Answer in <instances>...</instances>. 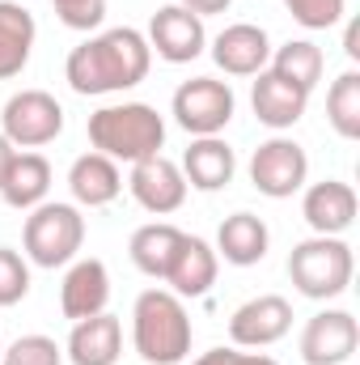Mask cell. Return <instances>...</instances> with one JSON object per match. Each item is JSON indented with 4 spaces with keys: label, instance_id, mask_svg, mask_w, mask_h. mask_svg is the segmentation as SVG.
<instances>
[{
    "label": "cell",
    "instance_id": "cell-1",
    "mask_svg": "<svg viewBox=\"0 0 360 365\" xmlns=\"http://www.w3.org/2000/svg\"><path fill=\"white\" fill-rule=\"evenodd\" d=\"M149 68H153L149 38L132 26H110L68 51L64 81L81 98H106V93L136 90L149 77Z\"/></svg>",
    "mask_w": 360,
    "mask_h": 365
},
{
    "label": "cell",
    "instance_id": "cell-2",
    "mask_svg": "<svg viewBox=\"0 0 360 365\" xmlns=\"http://www.w3.org/2000/svg\"><path fill=\"white\" fill-rule=\"evenodd\" d=\"M90 145H93V153H102L110 162L136 166V162H144V158L166 149V119L149 102L97 106L90 115Z\"/></svg>",
    "mask_w": 360,
    "mask_h": 365
},
{
    "label": "cell",
    "instance_id": "cell-3",
    "mask_svg": "<svg viewBox=\"0 0 360 365\" xmlns=\"http://www.w3.org/2000/svg\"><path fill=\"white\" fill-rule=\"evenodd\" d=\"M191 314L179 293L170 289H144L132 306V344L149 365H182L191 357Z\"/></svg>",
    "mask_w": 360,
    "mask_h": 365
},
{
    "label": "cell",
    "instance_id": "cell-4",
    "mask_svg": "<svg viewBox=\"0 0 360 365\" xmlns=\"http://www.w3.org/2000/svg\"><path fill=\"white\" fill-rule=\"evenodd\" d=\"M85 247V217L77 204L64 200H43L30 208L26 230H21V255L34 268H68Z\"/></svg>",
    "mask_w": 360,
    "mask_h": 365
},
{
    "label": "cell",
    "instance_id": "cell-5",
    "mask_svg": "<svg viewBox=\"0 0 360 365\" xmlns=\"http://www.w3.org/2000/svg\"><path fill=\"white\" fill-rule=\"evenodd\" d=\"M352 272H356V255L344 238L314 234L288 251V280L309 302H331V297L348 293Z\"/></svg>",
    "mask_w": 360,
    "mask_h": 365
},
{
    "label": "cell",
    "instance_id": "cell-6",
    "mask_svg": "<svg viewBox=\"0 0 360 365\" xmlns=\"http://www.w3.org/2000/svg\"><path fill=\"white\" fill-rule=\"evenodd\" d=\"M233 110H238V98L229 81H216V77H191L170 98V115L186 136H221Z\"/></svg>",
    "mask_w": 360,
    "mask_h": 365
},
{
    "label": "cell",
    "instance_id": "cell-7",
    "mask_svg": "<svg viewBox=\"0 0 360 365\" xmlns=\"http://www.w3.org/2000/svg\"><path fill=\"white\" fill-rule=\"evenodd\" d=\"M0 132L13 149H43L64 132V106L47 90H17L0 110Z\"/></svg>",
    "mask_w": 360,
    "mask_h": 365
},
{
    "label": "cell",
    "instance_id": "cell-8",
    "mask_svg": "<svg viewBox=\"0 0 360 365\" xmlns=\"http://www.w3.org/2000/svg\"><path fill=\"white\" fill-rule=\"evenodd\" d=\"M250 182L268 200H288L309 182V153L292 136L275 132L250 153Z\"/></svg>",
    "mask_w": 360,
    "mask_h": 365
},
{
    "label": "cell",
    "instance_id": "cell-9",
    "mask_svg": "<svg viewBox=\"0 0 360 365\" xmlns=\"http://www.w3.org/2000/svg\"><path fill=\"white\" fill-rule=\"evenodd\" d=\"M292 331V302L280 293H259L229 314L233 349H271Z\"/></svg>",
    "mask_w": 360,
    "mask_h": 365
},
{
    "label": "cell",
    "instance_id": "cell-10",
    "mask_svg": "<svg viewBox=\"0 0 360 365\" xmlns=\"http://www.w3.org/2000/svg\"><path fill=\"white\" fill-rule=\"evenodd\" d=\"M149 51L166 64H191L208 51V30H203V17H195L191 9L182 4H162L149 21Z\"/></svg>",
    "mask_w": 360,
    "mask_h": 365
},
{
    "label": "cell",
    "instance_id": "cell-11",
    "mask_svg": "<svg viewBox=\"0 0 360 365\" xmlns=\"http://www.w3.org/2000/svg\"><path fill=\"white\" fill-rule=\"evenodd\" d=\"M360 344V323L352 310H318L301 327V361L305 365H344Z\"/></svg>",
    "mask_w": 360,
    "mask_h": 365
},
{
    "label": "cell",
    "instance_id": "cell-12",
    "mask_svg": "<svg viewBox=\"0 0 360 365\" xmlns=\"http://www.w3.org/2000/svg\"><path fill=\"white\" fill-rule=\"evenodd\" d=\"M127 191L153 217H170L186 204V179H182L179 162H170L166 153H153V158L136 162L132 175H127Z\"/></svg>",
    "mask_w": 360,
    "mask_h": 365
},
{
    "label": "cell",
    "instance_id": "cell-13",
    "mask_svg": "<svg viewBox=\"0 0 360 365\" xmlns=\"http://www.w3.org/2000/svg\"><path fill=\"white\" fill-rule=\"evenodd\" d=\"M212 60L225 77H259L271 60V38L255 21H233L212 38Z\"/></svg>",
    "mask_w": 360,
    "mask_h": 365
},
{
    "label": "cell",
    "instance_id": "cell-14",
    "mask_svg": "<svg viewBox=\"0 0 360 365\" xmlns=\"http://www.w3.org/2000/svg\"><path fill=\"white\" fill-rule=\"evenodd\" d=\"M301 217L314 234H327V238H344L356 221V191L352 182H339V179H322V182H309L301 187Z\"/></svg>",
    "mask_w": 360,
    "mask_h": 365
},
{
    "label": "cell",
    "instance_id": "cell-15",
    "mask_svg": "<svg viewBox=\"0 0 360 365\" xmlns=\"http://www.w3.org/2000/svg\"><path fill=\"white\" fill-rule=\"evenodd\" d=\"M250 106H255V119H259L263 128L288 132V128H297V123L305 119L309 93L297 90V86L284 81V77H275L271 68H263V73L255 77V86H250Z\"/></svg>",
    "mask_w": 360,
    "mask_h": 365
},
{
    "label": "cell",
    "instance_id": "cell-16",
    "mask_svg": "<svg viewBox=\"0 0 360 365\" xmlns=\"http://www.w3.org/2000/svg\"><path fill=\"white\" fill-rule=\"evenodd\" d=\"M110 302V272L102 259H73L68 272H64V284H60V310L64 319L81 323V319H93L102 314Z\"/></svg>",
    "mask_w": 360,
    "mask_h": 365
},
{
    "label": "cell",
    "instance_id": "cell-17",
    "mask_svg": "<svg viewBox=\"0 0 360 365\" xmlns=\"http://www.w3.org/2000/svg\"><path fill=\"white\" fill-rule=\"evenodd\" d=\"M179 170L186 187H195V191H221L238 175V158H233L229 140H221V136H191Z\"/></svg>",
    "mask_w": 360,
    "mask_h": 365
},
{
    "label": "cell",
    "instance_id": "cell-18",
    "mask_svg": "<svg viewBox=\"0 0 360 365\" xmlns=\"http://www.w3.org/2000/svg\"><path fill=\"white\" fill-rule=\"evenodd\" d=\"M64 357L73 365H115L123 357V323L110 310L73 323L68 344H64Z\"/></svg>",
    "mask_w": 360,
    "mask_h": 365
},
{
    "label": "cell",
    "instance_id": "cell-19",
    "mask_svg": "<svg viewBox=\"0 0 360 365\" xmlns=\"http://www.w3.org/2000/svg\"><path fill=\"white\" fill-rule=\"evenodd\" d=\"M268 247H271L268 221L255 217V212H233V217L221 221L212 251H216V259H225L233 268H255V264L268 259Z\"/></svg>",
    "mask_w": 360,
    "mask_h": 365
},
{
    "label": "cell",
    "instance_id": "cell-20",
    "mask_svg": "<svg viewBox=\"0 0 360 365\" xmlns=\"http://www.w3.org/2000/svg\"><path fill=\"white\" fill-rule=\"evenodd\" d=\"M68 191H73L77 208H106V204H115L119 191H123L119 162H110L102 153H81L68 166Z\"/></svg>",
    "mask_w": 360,
    "mask_h": 365
},
{
    "label": "cell",
    "instance_id": "cell-21",
    "mask_svg": "<svg viewBox=\"0 0 360 365\" xmlns=\"http://www.w3.org/2000/svg\"><path fill=\"white\" fill-rule=\"evenodd\" d=\"M216 272H221V259H216L212 242H203L195 234H182V247L174 255V264H170V272H166V284L179 297H203L216 284Z\"/></svg>",
    "mask_w": 360,
    "mask_h": 365
},
{
    "label": "cell",
    "instance_id": "cell-22",
    "mask_svg": "<svg viewBox=\"0 0 360 365\" xmlns=\"http://www.w3.org/2000/svg\"><path fill=\"white\" fill-rule=\"evenodd\" d=\"M34 13L21 9L17 0H0V81H13L26 73L30 56H34Z\"/></svg>",
    "mask_w": 360,
    "mask_h": 365
},
{
    "label": "cell",
    "instance_id": "cell-23",
    "mask_svg": "<svg viewBox=\"0 0 360 365\" xmlns=\"http://www.w3.org/2000/svg\"><path fill=\"white\" fill-rule=\"evenodd\" d=\"M182 234L186 230L170 225V221H149V225H140L132 234L127 255H132V264L144 276L166 280V272H170V264H174V255H179V247H182Z\"/></svg>",
    "mask_w": 360,
    "mask_h": 365
},
{
    "label": "cell",
    "instance_id": "cell-24",
    "mask_svg": "<svg viewBox=\"0 0 360 365\" xmlns=\"http://www.w3.org/2000/svg\"><path fill=\"white\" fill-rule=\"evenodd\" d=\"M47 191H51V162L43 153H17L0 182V200L17 212H30L47 200Z\"/></svg>",
    "mask_w": 360,
    "mask_h": 365
},
{
    "label": "cell",
    "instance_id": "cell-25",
    "mask_svg": "<svg viewBox=\"0 0 360 365\" xmlns=\"http://www.w3.org/2000/svg\"><path fill=\"white\" fill-rule=\"evenodd\" d=\"M268 68L275 73V77L292 81L297 90L314 93L318 90V81H322L327 60H322V47H318V43H309V38H288L284 47H271Z\"/></svg>",
    "mask_w": 360,
    "mask_h": 365
},
{
    "label": "cell",
    "instance_id": "cell-26",
    "mask_svg": "<svg viewBox=\"0 0 360 365\" xmlns=\"http://www.w3.org/2000/svg\"><path fill=\"white\" fill-rule=\"evenodd\" d=\"M327 123L335 128V136L360 140V73L344 68L331 90H327Z\"/></svg>",
    "mask_w": 360,
    "mask_h": 365
},
{
    "label": "cell",
    "instance_id": "cell-27",
    "mask_svg": "<svg viewBox=\"0 0 360 365\" xmlns=\"http://www.w3.org/2000/svg\"><path fill=\"white\" fill-rule=\"evenodd\" d=\"M0 365H64V349L51 336L30 331V336H17L13 344H4Z\"/></svg>",
    "mask_w": 360,
    "mask_h": 365
},
{
    "label": "cell",
    "instance_id": "cell-28",
    "mask_svg": "<svg viewBox=\"0 0 360 365\" xmlns=\"http://www.w3.org/2000/svg\"><path fill=\"white\" fill-rule=\"evenodd\" d=\"M30 293V259L13 247H0V310L26 302Z\"/></svg>",
    "mask_w": 360,
    "mask_h": 365
},
{
    "label": "cell",
    "instance_id": "cell-29",
    "mask_svg": "<svg viewBox=\"0 0 360 365\" xmlns=\"http://www.w3.org/2000/svg\"><path fill=\"white\" fill-rule=\"evenodd\" d=\"M284 9L292 13V21L301 30H331L344 21L348 0H284Z\"/></svg>",
    "mask_w": 360,
    "mask_h": 365
},
{
    "label": "cell",
    "instance_id": "cell-30",
    "mask_svg": "<svg viewBox=\"0 0 360 365\" xmlns=\"http://www.w3.org/2000/svg\"><path fill=\"white\" fill-rule=\"evenodd\" d=\"M51 4H55V17L77 34H93L106 21V0H51Z\"/></svg>",
    "mask_w": 360,
    "mask_h": 365
},
{
    "label": "cell",
    "instance_id": "cell-31",
    "mask_svg": "<svg viewBox=\"0 0 360 365\" xmlns=\"http://www.w3.org/2000/svg\"><path fill=\"white\" fill-rule=\"evenodd\" d=\"M191 365H280V361H275V357H268V353H259V349H255V353H242V349H233V344H229V349L221 344V349L199 353Z\"/></svg>",
    "mask_w": 360,
    "mask_h": 365
},
{
    "label": "cell",
    "instance_id": "cell-32",
    "mask_svg": "<svg viewBox=\"0 0 360 365\" xmlns=\"http://www.w3.org/2000/svg\"><path fill=\"white\" fill-rule=\"evenodd\" d=\"M174 4H182V9H191L195 17H212V13H225L233 0H174Z\"/></svg>",
    "mask_w": 360,
    "mask_h": 365
},
{
    "label": "cell",
    "instance_id": "cell-33",
    "mask_svg": "<svg viewBox=\"0 0 360 365\" xmlns=\"http://www.w3.org/2000/svg\"><path fill=\"white\" fill-rule=\"evenodd\" d=\"M13 158H17V149L9 145V136L0 132V182H4V175H9V166H13Z\"/></svg>",
    "mask_w": 360,
    "mask_h": 365
},
{
    "label": "cell",
    "instance_id": "cell-34",
    "mask_svg": "<svg viewBox=\"0 0 360 365\" xmlns=\"http://www.w3.org/2000/svg\"><path fill=\"white\" fill-rule=\"evenodd\" d=\"M360 30H356V21H352V26H348V34H344V51H348V56H352V60H356L360 56Z\"/></svg>",
    "mask_w": 360,
    "mask_h": 365
},
{
    "label": "cell",
    "instance_id": "cell-35",
    "mask_svg": "<svg viewBox=\"0 0 360 365\" xmlns=\"http://www.w3.org/2000/svg\"><path fill=\"white\" fill-rule=\"evenodd\" d=\"M0 353H4V340H0Z\"/></svg>",
    "mask_w": 360,
    "mask_h": 365
}]
</instances>
